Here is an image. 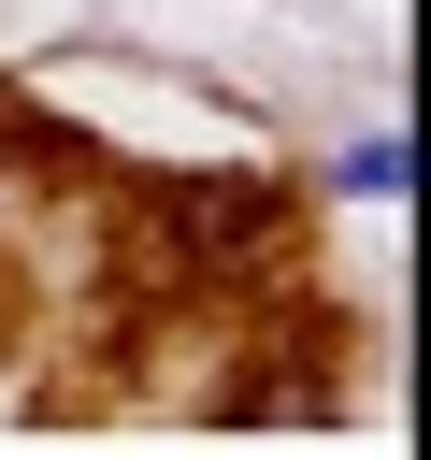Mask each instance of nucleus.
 Wrapping results in <instances>:
<instances>
[{"label": "nucleus", "mask_w": 431, "mask_h": 460, "mask_svg": "<svg viewBox=\"0 0 431 460\" xmlns=\"http://www.w3.org/2000/svg\"><path fill=\"white\" fill-rule=\"evenodd\" d=\"M402 172H417V144H402V129H374V144H345V187H359V201H388Z\"/></svg>", "instance_id": "obj_1"}]
</instances>
